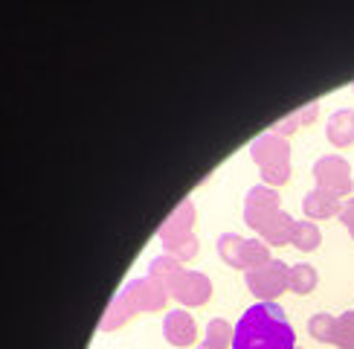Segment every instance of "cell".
I'll return each mask as SVG.
<instances>
[{
	"instance_id": "8fae6325",
	"label": "cell",
	"mask_w": 354,
	"mask_h": 349,
	"mask_svg": "<svg viewBox=\"0 0 354 349\" xmlns=\"http://www.w3.org/2000/svg\"><path fill=\"white\" fill-rule=\"evenodd\" d=\"M293 227H297V222H293L288 213H276L270 222L261 227L259 236L264 239V244H290V239H293Z\"/></svg>"
},
{
	"instance_id": "2e32d148",
	"label": "cell",
	"mask_w": 354,
	"mask_h": 349,
	"mask_svg": "<svg viewBox=\"0 0 354 349\" xmlns=\"http://www.w3.org/2000/svg\"><path fill=\"white\" fill-rule=\"evenodd\" d=\"M180 274H183V268H180V262H177V256L166 253V256H157V259H151L149 276H154V280H160V283H163L166 288H171V283H174Z\"/></svg>"
},
{
	"instance_id": "9c48e42d",
	"label": "cell",
	"mask_w": 354,
	"mask_h": 349,
	"mask_svg": "<svg viewBox=\"0 0 354 349\" xmlns=\"http://www.w3.org/2000/svg\"><path fill=\"white\" fill-rule=\"evenodd\" d=\"M163 332H166V341H169L171 346H192V343H195V338H198L195 320H192V314H186L183 309L166 314Z\"/></svg>"
},
{
	"instance_id": "5bb4252c",
	"label": "cell",
	"mask_w": 354,
	"mask_h": 349,
	"mask_svg": "<svg viewBox=\"0 0 354 349\" xmlns=\"http://www.w3.org/2000/svg\"><path fill=\"white\" fill-rule=\"evenodd\" d=\"M232 326L227 320H209V326H206V338L198 349H230L232 346Z\"/></svg>"
},
{
	"instance_id": "ba28073f",
	"label": "cell",
	"mask_w": 354,
	"mask_h": 349,
	"mask_svg": "<svg viewBox=\"0 0 354 349\" xmlns=\"http://www.w3.org/2000/svg\"><path fill=\"white\" fill-rule=\"evenodd\" d=\"M169 291H171L174 300H180L186 305H201V303H206L212 297V283L206 280L203 274H198V271H183L171 283Z\"/></svg>"
},
{
	"instance_id": "4fadbf2b",
	"label": "cell",
	"mask_w": 354,
	"mask_h": 349,
	"mask_svg": "<svg viewBox=\"0 0 354 349\" xmlns=\"http://www.w3.org/2000/svg\"><path fill=\"white\" fill-rule=\"evenodd\" d=\"M244 244H247V239L235 236V233H224V236L218 239V253H221V259H224L227 265L244 268Z\"/></svg>"
},
{
	"instance_id": "7402d4cb",
	"label": "cell",
	"mask_w": 354,
	"mask_h": 349,
	"mask_svg": "<svg viewBox=\"0 0 354 349\" xmlns=\"http://www.w3.org/2000/svg\"><path fill=\"white\" fill-rule=\"evenodd\" d=\"M297 349H299V346H297Z\"/></svg>"
},
{
	"instance_id": "7a4b0ae2",
	"label": "cell",
	"mask_w": 354,
	"mask_h": 349,
	"mask_svg": "<svg viewBox=\"0 0 354 349\" xmlns=\"http://www.w3.org/2000/svg\"><path fill=\"white\" fill-rule=\"evenodd\" d=\"M250 154H253V160L259 163L261 169V178L264 184H288L290 178V149H288V140L279 137V134H264L253 143V149H250Z\"/></svg>"
},
{
	"instance_id": "e0dca14e",
	"label": "cell",
	"mask_w": 354,
	"mask_h": 349,
	"mask_svg": "<svg viewBox=\"0 0 354 349\" xmlns=\"http://www.w3.org/2000/svg\"><path fill=\"white\" fill-rule=\"evenodd\" d=\"M319 242H322V236H319V227L314 222H297V227H293V239H290L293 247H299V251L308 253V251H317Z\"/></svg>"
},
{
	"instance_id": "ffe728a7",
	"label": "cell",
	"mask_w": 354,
	"mask_h": 349,
	"mask_svg": "<svg viewBox=\"0 0 354 349\" xmlns=\"http://www.w3.org/2000/svg\"><path fill=\"white\" fill-rule=\"evenodd\" d=\"M334 314H326V312H319L311 317V323H308V332H311V338L322 341V343H331V334H334Z\"/></svg>"
},
{
	"instance_id": "52a82bcc",
	"label": "cell",
	"mask_w": 354,
	"mask_h": 349,
	"mask_svg": "<svg viewBox=\"0 0 354 349\" xmlns=\"http://www.w3.org/2000/svg\"><path fill=\"white\" fill-rule=\"evenodd\" d=\"M125 297L134 305V312H154V309H163L169 288L160 280H154V276H145V280H134L125 288Z\"/></svg>"
},
{
	"instance_id": "30bf717a",
	"label": "cell",
	"mask_w": 354,
	"mask_h": 349,
	"mask_svg": "<svg viewBox=\"0 0 354 349\" xmlns=\"http://www.w3.org/2000/svg\"><path fill=\"white\" fill-rule=\"evenodd\" d=\"M302 210H305V215H308V218H328V215H340V210H343V198L337 195V193H331V189L317 186V189H311V193L305 195Z\"/></svg>"
},
{
	"instance_id": "d6986e66",
	"label": "cell",
	"mask_w": 354,
	"mask_h": 349,
	"mask_svg": "<svg viewBox=\"0 0 354 349\" xmlns=\"http://www.w3.org/2000/svg\"><path fill=\"white\" fill-rule=\"evenodd\" d=\"M331 343L340 346V349H354V312H346L334 320Z\"/></svg>"
},
{
	"instance_id": "3957f363",
	"label": "cell",
	"mask_w": 354,
	"mask_h": 349,
	"mask_svg": "<svg viewBox=\"0 0 354 349\" xmlns=\"http://www.w3.org/2000/svg\"><path fill=\"white\" fill-rule=\"evenodd\" d=\"M192 218H195V207H192V201H183L169 215V222L160 227L163 247L177 259H192L198 253V239L192 236Z\"/></svg>"
},
{
	"instance_id": "ac0fdd59",
	"label": "cell",
	"mask_w": 354,
	"mask_h": 349,
	"mask_svg": "<svg viewBox=\"0 0 354 349\" xmlns=\"http://www.w3.org/2000/svg\"><path fill=\"white\" fill-rule=\"evenodd\" d=\"M317 116V102H308L305 105V111L299 108V111H293L288 120H279L276 125H273V134H279V137H285V134H290V131H297V125H302V123H311Z\"/></svg>"
},
{
	"instance_id": "277c9868",
	"label": "cell",
	"mask_w": 354,
	"mask_h": 349,
	"mask_svg": "<svg viewBox=\"0 0 354 349\" xmlns=\"http://www.w3.org/2000/svg\"><path fill=\"white\" fill-rule=\"evenodd\" d=\"M288 271L290 265H285V262L268 259L264 265L247 271V288L256 297H261V303H273V297H279L288 288Z\"/></svg>"
},
{
	"instance_id": "44dd1931",
	"label": "cell",
	"mask_w": 354,
	"mask_h": 349,
	"mask_svg": "<svg viewBox=\"0 0 354 349\" xmlns=\"http://www.w3.org/2000/svg\"><path fill=\"white\" fill-rule=\"evenodd\" d=\"M340 222L348 227V233L354 236V198H346L343 201V210H340Z\"/></svg>"
},
{
	"instance_id": "9a60e30c",
	"label": "cell",
	"mask_w": 354,
	"mask_h": 349,
	"mask_svg": "<svg viewBox=\"0 0 354 349\" xmlns=\"http://www.w3.org/2000/svg\"><path fill=\"white\" fill-rule=\"evenodd\" d=\"M288 288L297 291V294H311V291L317 288V271H314V265H305V262H299V265H290V271H288Z\"/></svg>"
},
{
	"instance_id": "8992f818",
	"label": "cell",
	"mask_w": 354,
	"mask_h": 349,
	"mask_svg": "<svg viewBox=\"0 0 354 349\" xmlns=\"http://www.w3.org/2000/svg\"><path fill=\"white\" fill-rule=\"evenodd\" d=\"M276 213H282V210H279V195L273 193L270 186H256V189H250V193H247L244 222L253 227L256 233H261V227L268 224Z\"/></svg>"
},
{
	"instance_id": "5b68a950",
	"label": "cell",
	"mask_w": 354,
	"mask_h": 349,
	"mask_svg": "<svg viewBox=\"0 0 354 349\" xmlns=\"http://www.w3.org/2000/svg\"><path fill=\"white\" fill-rule=\"evenodd\" d=\"M314 178H317V186L322 189H331V193L337 195H348L351 193V169L348 163L340 157V154H326V157H319L317 163H314Z\"/></svg>"
},
{
	"instance_id": "7c38bea8",
	"label": "cell",
	"mask_w": 354,
	"mask_h": 349,
	"mask_svg": "<svg viewBox=\"0 0 354 349\" xmlns=\"http://www.w3.org/2000/svg\"><path fill=\"white\" fill-rule=\"evenodd\" d=\"M326 131H328V140L334 145H340V149H343V145H348V143H354V111L343 108V111L331 114Z\"/></svg>"
},
{
	"instance_id": "6da1fadb",
	"label": "cell",
	"mask_w": 354,
	"mask_h": 349,
	"mask_svg": "<svg viewBox=\"0 0 354 349\" xmlns=\"http://www.w3.org/2000/svg\"><path fill=\"white\" fill-rule=\"evenodd\" d=\"M232 349H297V332L282 305L256 303L235 323Z\"/></svg>"
}]
</instances>
